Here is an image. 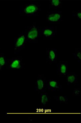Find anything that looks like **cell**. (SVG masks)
I'll return each mask as SVG.
<instances>
[{"instance_id": "ac0fdd59", "label": "cell", "mask_w": 81, "mask_h": 123, "mask_svg": "<svg viewBox=\"0 0 81 123\" xmlns=\"http://www.w3.org/2000/svg\"><path fill=\"white\" fill-rule=\"evenodd\" d=\"M80 93V91L79 89L75 88L74 89L72 92V96H76L79 95Z\"/></svg>"}, {"instance_id": "9a60e30c", "label": "cell", "mask_w": 81, "mask_h": 123, "mask_svg": "<svg viewBox=\"0 0 81 123\" xmlns=\"http://www.w3.org/2000/svg\"><path fill=\"white\" fill-rule=\"evenodd\" d=\"M59 103L61 104H67L68 103V98L66 96H56L54 97Z\"/></svg>"}, {"instance_id": "5bb4252c", "label": "cell", "mask_w": 81, "mask_h": 123, "mask_svg": "<svg viewBox=\"0 0 81 123\" xmlns=\"http://www.w3.org/2000/svg\"><path fill=\"white\" fill-rule=\"evenodd\" d=\"M7 61L5 54L0 53V70L3 69L7 66Z\"/></svg>"}, {"instance_id": "9c48e42d", "label": "cell", "mask_w": 81, "mask_h": 123, "mask_svg": "<svg viewBox=\"0 0 81 123\" xmlns=\"http://www.w3.org/2000/svg\"><path fill=\"white\" fill-rule=\"evenodd\" d=\"M57 74L62 77H66L68 73V63L67 61H60L57 65Z\"/></svg>"}, {"instance_id": "30bf717a", "label": "cell", "mask_w": 81, "mask_h": 123, "mask_svg": "<svg viewBox=\"0 0 81 123\" xmlns=\"http://www.w3.org/2000/svg\"><path fill=\"white\" fill-rule=\"evenodd\" d=\"M47 87L51 91L62 90L63 87L59 81L53 80H47Z\"/></svg>"}, {"instance_id": "8992f818", "label": "cell", "mask_w": 81, "mask_h": 123, "mask_svg": "<svg viewBox=\"0 0 81 123\" xmlns=\"http://www.w3.org/2000/svg\"><path fill=\"white\" fill-rule=\"evenodd\" d=\"M8 68L12 70L19 69L23 68L22 56L12 57L7 60V66Z\"/></svg>"}, {"instance_id": "7a4b0ae2", "label": "cell", "mask_w": 81, "mask_h": 123, "mask_svg": "<svg viewBox=\"0 0 81 123\" xmlns=\"http://www.w3.org/2000/svg\"><path fill=\"white\" fill-rule=\"evenodd\" d=\"M27 42L37 43L38 42L41 37L40 30L39 26H37L36 22L30 26L25 27L24 32Z\"/></svg>"}, {"instance_id": "3957f363", "label": "cell", "mask_w": 81, "mask_h": 123, "mask_svg": "<svg viewBox=\"0 0 81 123\" xmlns=\"http://www.w3.org/2000/svg\"><path fill=\"white\" fill-rule=\"evenodd\" d=\"M46 13V21L49 24H59L62 21V11H47Z\"/></svg>"}, {"instance_id": "8fae6325", "label": "cell", "mask_w": 81, "mask_h": 123, "mask_svg": "<svg viewBox=\"0 0 81 123\" xmlns=\"http://www.w3.org/2000/svg\"><path fill=\"white\" fill-rule=\"evenodd\" d=\"M66 77V82L68 86L75 84L77 82V76L75 73H68Z\"/></svg>"}, {"instance_id": "7c38bea8", "label": "cell", "mask_w": 81, "mask_h": 123, "mask_svg": "<svg viewBox=\"0 0 81 123\" xmlns=\"http://www.w3.org/2000/svg\"><path fill=\"white\" fill-rule=\"evenodd\" d=\"M49 8L54 10L62 9L63 1L61 0H50L49 1Z\"/></svg>"}, {"instance_id": "5b68a950", "label": "cell", "mask_w": 81, "mask_h": 123, "mask_svg": "<svg viewBox=\"0 0 81 123\" xmlns=\"http://www.w3.org/2000/svg\"><path fill=\"white\" fill-rule=\"evenodd\" d=\"M27 42L24 32L20 33L14 39V53L18 54L22 50L25 48Z\"/></svg>"}, {"instance_id": "52a82bcc", "label": "cell", "mask_w": 81, "mask_h": 123, "mask_svg": "<svg viewBox=\"0 0 81 123\" xmlns=\"http://www.w3.org/2000/svg\"><path fill=\"white\" fill-rule=\"evenodd\" d=\"M47 78L43 74H39L36 82L35 90L39 93L45 92L47 87Z\"/></svg>"}, {"instance_id": "4fadbf2b", "label": "cell", "mask_w": 81, "mask_h": 123, "mask_svg": "<svg viewBox=\"0 0 81 123\" xmlns=\"http://www.w3.org/2000/svg\"><path fill=\"white\" fill-rule=\"evenodd\" d=\"M50 98L46 92H43L41 94V105L43 107H45L50 101Z\"/></svg>"}, {"instance_id": "e0dca14e", "label": "cell", "mask_w": 81, "mask_h": 123, "mask_svg": "<svg viewBox=\"0 0 81 123\" xmlns=\"http://www.w3.org/2000/svg\"><path fill=\"white\" fill-rule=\"evenodd\" d=\"M72 16L76 17L79 20H81V12L80 10L75 11L73 10L72 12Z\"/></svg>"}, {"instance_id": "277c9868", "label": "cell", "mask_w": 81, "mask_h": 123, "mask_svg": "<svg viewBox=\"0 0 81 123\" xmlns=\"http://www.w3.org/2000/svg\"><path fill=\"white\" fill-rule=\"evenodd\" d=\"M39 28L41 37H43L45 40H51L57 34V26H42Z\"/></svg>"}, {"instance_id": "6da1fadb", "label": "cell", "mask_w": 81, "mask_h": 123, "mask_svg": "<svg viewBox=\"0 0 81 123\" xmlns=\"http://www.w3.org/2000/svg\"><path fill=\"white\" fill-rule=\"evenodd\" d=\"M41 11V5L37 2L31 1L30 3L20 5L19 14L21 16H38L39 12Z\"/></svg>"}, {"instance_id": "ba28073f", "label": "cell", "mask_w": 81, "mask_h": 123, "mask_svg": "<svg viewBox=\"0 0 81 123\" xmlns=\"http://www.w3.org/2000/svg\"><path fill=\"white\" fill-rule=\"evenodd\" d=\"M57 50L55 48H48L46 49L47 62L50 64L55 63L57 61Z\"/></svg>"}, {"instance_id": "2e32d148", "label": "cell", "mask_w": 81, "mask_h": 123, "mask_svg": "<svg viewBox=\"0 0 81 123\" xmlns=\"http://www.w3.org/2000/svg\"><path fill=\"white\" fill-rule=\"evenodd\" d=\"M81 49L80 48L76 49L75 52L73 54V57L75 59L77 60L78 62H80L81 61Z\"/></svg>"}]
</instances>
